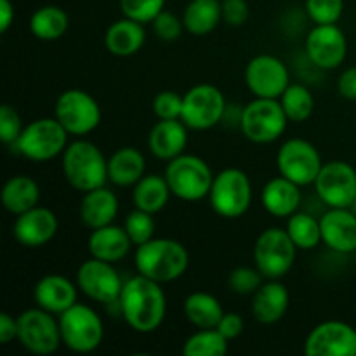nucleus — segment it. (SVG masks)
I'll return each instance as SVG.
<instances>
[{"mask_svg":"<svg viewBox=\"0 0 356 356\" xmlns=\"http://www.w3.org/2000/svg\"><path fill=\"white\" fill-rule=\"evenodd\" d=\"M117 305L125 323L138 334L155 332L167 315V296L162 284L139 273L124 282Z\"/></svg>","mask_w":356,"mask_h":356,"instance_id":"obj_1","label":"nucleus"},{"mask_svg":"<svg viewBox=\"0 0 356 356\" xmlns=\"http://www.w3.org/2000/svg\"><path fill=\"white\" fill-rule=\"evenodd\" d=\"M136 270L159 284H170L186 273L190 254L181 242L174 238H155L138 247L134 256Z\"/></svg>","mask_w":356,"mask_h":356,"instance_id":"obj_2","label":"nucleus"},{"mask_svg":"<svg viewBox=\"0 0 356 356\" xmlns=\"http://www.w3.org/2000/svg\"><path fill=\"white\" fill-rule=\"evenodd\" d=\"M61 169L73 190L86 193L106 184L108 159L92 141L76 138L61 155Z\"/></svg>","mask_w":356,"mask_h":356,"instance_id":"obj_3","label":"nucleus"},{"mask_svg":"<svg viewBox=\"0 0 356 356\" xmlns=\"http://www.w3.org/2000/svg\"><path fill=\"white\" fill-rule=\"evenodd\" d=\"M209 204L212 211L225 219H238L252 205V183L247 172L236 167H226L214 174Z\"/></svg>","mask_w":356,"mask_h":356,"instance_id":"obj_4","label":"nucleus"},{"mask_svg":"<svg viewBox=\"0 0 356 356\" xmlns=\"http://www.w3.org/2000/svg\"><path fill=\"white\" fill-rule=\"evenodd\" d=\"M163 176L174 197L184 202H200L207 198L214 181L209 163L200 156L188 153L167 162Z\"/></svg>","mask_w":356,"mask_h":356,"instance_id":"obj_5","label":"nucleus"},{"mask_svg":"<svg viewBox=\"0 0 356 356\" xmlns=\"http://www.w3.org/2000/svg\"><path fill=\"white\" fill-rule=\"evenodd\" d=\"M289 118L278 99L254 97L242 108L240 131L256 145H270L280 139L287 129Z\"/></svg>","mask_w":356,"mask_h":356,"instance_id":"obj_6","label":"nucleus"},{"mask_svg":"<svg viewBox=\"0 0 356 356\" xmlns=\"http://www.w3.org/2000/svg\"><path fill=\"white\" fill-rule=\"evenodd\" d=\"M58 322L63 344L75 353H92L103 343V320L90 306L75 302L58 316Z\"/></svg>","mask_w":356,"mask_h":356,"instance_id":"obj_7","label":"nucleus"},{"mask_svg":"<svg viewBox=\"0 0 356 356\" xmlns=\"http://www.w3.org/2000/svg\"><path fill=\"white\" fill-rule=\"evenodd\" d=\"M68 138L70 134L56 117L37 118L23 129L14 148L24 159L42 163L63 155L68 146Z\"/></svg>","mask_w":356,"mask_h":356,"instance_id":"obj_8","label":"nucleus"},{"mask_svg":"<svg viewBox=\"0 0 356 356\" xmlns=\"http://www.w3.org/2000/svg\"><path fill=\"white\" fill-rule=\"evenodd\" d=\"M298 247L284 228H268L254 243V266L266 280H280L294 266Z\"/></svg>","mask_w":356,"mask_h":356,"instance_id":"obj_9","label":"nucleus"},{"mask_svg":"<svg viewBox=\"0 0 356 356\" xmlns=\"http://www.w3.org/2000/svg\"><path fill=\"white\" fill-rule=\"evenodd\" d=\"M54 117L73 138H86L101 124V108L87 90H63L54 104Z\"/></svg>","mask_w":356,"mask_h":356,"instance_id":"obj_10","label":"nucleus"},{"mask_svg":"<svg viewBox=\"0 0 356 356\" xmlns=\"http://www.w3.org/2000/svg\"><path fill=\"white\" fill-rule=\"evenodd\" d=\"M17 343L31 355H52L63 344L58 316L45 309H24L17 315Z\"/></svg>","mask_w":356,"mask_h":356,"instance_id":"obj_11","label":"nucleus"},{"mask_svg":"<svg viewBox=\"0 0 356 356\" xmlns=\"http://www.w3.org/2000/svg\"><path fill=\"white\" fill-rule=\"evenodd\" d=\"M228 104L221 89L212 83H197L183 94L181 120L193 131H209L225 118Z\"/></svg>","mask_w":356,"mask_h":356,"instance_id":"obj_12","label":"nucleus"},{"mask_svg":"<svg viewBox=\"0 0 356 356\" xmlns=\"http://www.w3.org/2000/svg\"><path fill=\"white\" fill-rule=\"evenodd\" d=\"M323 162L313 143L302 138L287 139L277 152V169L280 176L294 181L299 186L315 183Z\"/></svg>","mask_w":356,"mask_h":356,"instance_id":"obj_13","label":"nucleus"},{"mask_svg":"<svg viewBox=\"0 0 356 356\" xmlns=\"http://www.w3.org/2000/svg\"><path fill=\"white\" fill-rule=\"evenodd\" d=\"M76 285L83 296L99 305L108 306L118 302L124 289V280L115 270L113 263L90 257L83 261L76 270Z\"/></svg>","mask_w":356,"mask_h":356,"instance_id":"obj_14","label":"nucleus"},{"mask_svg":"<svg viewBox=\"0 0 356 356\" xmlns=\"http://www.w3.org/2000/svg\"><path fill=\"white\" fill-rule=\"evenodd\" d=\"M316 195L329 209H350L356 197V170L344 160L323 163L315 183Z\"/></svg>","mask_w":356,"mask_h":356,"instance_id":"obj_15","label":"nucleus"},{"mask_svg":"<svg viewBox=\"0 0 356 356\" xmlns=\"http://www.w3.org/2000/svg\"><path fill=\"white\" fill-rule=\"evenodd\" d=\"M243 80L254 97L266 99H280L285 89L291 86L287 65L273 54L254 56L247 63Z\"/></svg>","mask_w":356,"mask_h":356,"instance_id":"obj_16","label":"nucleus"},{"mask_svg":"<svg viewBox=\"0 0 356 356\" xmlns=\"http://www.w3.org/2000/svg\"><path fill=\"white\" fill-rule=\"evenodd\" d=\"M308 356H356V329L341 320H327L313 327L305 341Z\"/></svg>","mask_w":356,"mask_h":356,"instance_id":"obj_17","label":"nucleus"},{"mask_svg":"<svg viewBox=\"0 0 356 356\" xmlns=\"http://www.w3.org/2000/svg\"><path fill=\"white\" fill-rule=\"evenodd\" d=\"M306 54L320 70H336L348 54V40L337 24H315L306 37Z\"/></svg>","mask_w":356,"mask_h":356,"instance_id":"obj_18","label":"nucleus"},{"mask_svg":"<svg viewBox=\"0 0 356 356\" xmlns=\"http://www.w3.org/2000/svg\"><path fill=\"white\" fill-rule=\"evenodd\" d=\"M59 228L58 216L47 207L30 209L23 214L16 216L13 225V235L19 245L26 249H38L51 242Z\"/></svg>","mask_w":356,"mask_h":356,"instance_id":"obj_19","label":"nucleus"},{"mask_svg":"<svg viewBox=\"0 0 356 356\" xmlns=\"http://www.w3.org/2000/svg\"><path fill=\"white\" fill-rule=\"evenodd\" d=\"M79 285L59 273L44 275L33 287L35 306L59 316L76 302Z\"/></svg>","mask_w":356,"mask_h":356,"instance_id":"obj_20","label":"nucleus"},{"mask_svg":"<svg viewBox=\"0 0 356 356\" xmlns=\"http://www.w3.org/2000/svg\"><path fill=\"white\" fill-rule=\"evenodd\" d=\"M322 242L337 254L356 252V214L351 209H329L320 218Z\"/></svg>","mask_w":356,"mask_h":356,"instance_id":"obj_21","label":"nucleus"},{"mask_svg":"<svg viewBox=\"0 0 356 356\" xmlns=\"http://www.w3.org/2000/svg\"><path fill=\"white\" fill-rule=\"evenodd\" d=\"M289 305H291L289 289L280 280H266L252 294L250 312L257 322L263 325H271L284 318Z\"/></svg>","mask_w":356,"mask_h":356,"instance_id":"obj_22","label":"nucleus"},{"mask_svg":"<svg viewBox=\"0 0 356 356\" xmlns=\"http://www.w3.org/2000/svg\"><path fill=\"white\" fill-rule=\"evenodd\" d=\"M188 145V127L181 118L159 120L148 134V149L155 159L170 162L183 155Z\"/></svg>","mask_w":356,"mask_h":356,"instance_id":"obj_23","label":"nucleus"},{"mask_svg":"<svg viewBox=\"0 0 356 356\" xmlns=\"http://www.w3.org/2000/svg\"><path fill=\"white\" fill-rule=\"evenodd\" d=\"M134 243L129 238L124 226L108 225L103 228L90 229V235L87 238V250L90 257L106 261V263H120Z\"/></svg>","mask_w":356,"mask_h":356,"instance_id":"obj_24","label":"nucleus"},{"mask_svg":"<svg viewBox=\"0 0 356 356\" xmlns=\"http://www.w3.org/2000/svg\"><path fill=\"white\" fill-rule=\"evenodd\" d=\"M82 195L79 216L83 226L89 229H97L113 225L118 216V198L113 191L108 190L106 186H101Z\"/></svg>","mask_w":356,"mask_h":356,"instance_id":"obj_25","label":"nucleus"},{"mask_svg":"<svg viewBox=\"0 0 356 356\" xmlns=\"http://www.w3.org/2000/svg\"><path fill=\"white\" fill-rule=\"evenodd\" d=\"M301 186L284 176H277L264 184L261 204L275 218H291L301 205Z\"/></svg>","mask_w":356,"mask_h":356,"instance_id":"obj_26","label":"nucleus"},{"mask_svg":"<svg viewBox=\"0 0 356 356\" xmlns=\"http://www.w3.org/2000/svg\"><path fill=\"white\" fill-rule=\"evenodd\" d=\"M145 42V24L125 16L111 23L104 33V47L111 56H117V58H131L138 54Z\"/></svg>","mask_w":356,"mask_h":356,"instance_id":"obj_27","label":"nucleus"},{"mask_svg":"<svg viewBox=\"0 0 356 356\" xmlns=\"http://www.w3.org/2000/svg\"><path fill=\"white\" fill-rule=\"evenodd\" d=\"M146 170L145 155L134 146H124L108 159V181L115 186H134Z\"/></svg>","mask_w":356,"mask_h":356,"instance_id":"obj_28","label":"nucleus"},{"mask_svg":"<svg viewBox=\"0 0 356 356\" xmlns=\"http://www.w3.org/2000/svg\"><path fill=\"white\" fill-rule=\"evenodd\" d=\"M169 184L165 176L160 174H145L138 183L132 186V204L136 209L149 212L155 216L156 212L163 211L170 200Z\"/></svg>","mask_w":356,"mask_h":356,"instance_id":"obj_29","label":"nucleus"},{"mask_svg":"<svg viewBox=\"0 0 356 356\" xmlns=\"http://www.w3.org/2000/svg\"><path fill=\"white\" fill-rule=\"evenodd\" d=\"M38 200H40V188H38L37 181L31 179L30 176L17 174L3 184L2 205L10 214H23V212L37 207Z\"/></svg>","mask_w":356,"mask_h":356,"instance_id":"obj_30","label":"nucleus"},{"mask_svg":"<svg viewBox=\"0 0 356 356\" xmlns=\"http://www.w3.org/2000/svg\"><path fill=\"white\" fill-rule=\"evenodd\" d=\"M222 21L221 0H191L183 13L184 30L195 37L214 31Z\"/></svg>","mask_w":356,"mask_h":356,"instance_id":"obj_31","label":"nucleus"},{"mask_svg":"<svg viewBox=\"0 0 356 356\" xmlns=\"http://www.w3.org/2000/svg\"><path fill=\"white\" fill-rule=\"evenodd\" d=\"M183 309L188 322L197 329H216L219 320L225 315L219 299L204 291L191 292L184 299Z\"/></svg>","mask_w":356,"mask_h":356,"instance_id":"obj_32","label":"nucleus"},{"mask_svg":"<svg viewBox=\"0 0 356 356\" xmlns=\"http://www.w3.org/2000/svg\"><path fill=\"white\" fill-rule=\"evenodd\" d=\"M70 17L58 6L38 7L30 17V31L42 42H54L68 31Z\"/></svg>","mask_w":356,"mask_h":356,"instance_id":"obj_33","label":"nucleus"},{"mask_svg":"<svg viewBox=\"0 0 356 356\" xmlns=\"http://www.w3.org/2000/svg\"><path fill=\"white\" fill-rule=\"evenodd\" d=\"M289 236L292 238L298 250H313L322 242V228H320V219L306 214V212H294L291 218H287Z\"/></svg>","mask_w":356,"mask_h":356,"instance_id":"obj_34","label":"nucleus"},{"mask_svg":"<svg viewBox=\"0 0 356 356\" xmlns=\"http://www.w3.org/2000/svg\"><path fill=\"white\" fill-rule=\"evenodd\" d=\"M278 101H280L289 122H296V124L308 120L315 110V97H313L312 90L302 83L291 82V86L285 89Z\"/></svg>","mask_w":356,"mask_h":356,"instance_id":"obj_35","label":"nucleus"},{"mask_svg":"<svg viewBox=\"0 0 356 356\" xmlns=\"http://www.w3.org/2000/svg\"><path fill=\"white\" fill-rule=\"evenodd\" d=\"M229 341L218 329H198L183 346L184 356H225Z\"/></svg>","mask_w":356,"mask_h":356,"instance_id":"obj_36","label":"nucleus"},{"mask_svg":"<svg viewBox=\"0 0 356 356\" xmlns=\"http://www.w3.org/2000/svg\"><path fill=\"white\" fill-rule=\"evenodd\" d=\"M124 228L131 242L136 247H139L155 236V219H153V214H149V212L134 207V211L129 212V216L125 218Z\"/></svg>","mask_w":356,"mask_h":356,"instance_id":"obj_37","label":"nucleus"},{"mask_svg":"<svg viewBox=\"0 0 356 356\" xmlns=\"http://www.w3.org/2000/svg\"><path fill=\"white\" fill-rule=\"evenodd\" d=\"M118 2L125 17L148 24L153 23V19L165 9L167 0H118Z\"/></svg>","mask_w":356,"mask_h":356,"instance_id":"obj_38","label":"nucleus"},{"mask_svg":"<svg viewBox=\"0 0 356 356\" xmlns=\"http://www.w3.org/2000/svg\"><path fill=\"white\" fill-rule=\"evenodd\" d=\"M264 280L266 278L256 266H238L229 273L228 287L229 291L238 296H252L263 285Z\"/></svg>","mask_w":356,"mask_h":356,"instance_id":"obj_39","label":"nucleus"},{"mask_svg":"<svg viewBox=\"0 0 356 356\" xmlns=\"http://www.w3.org/2000/svg\"><path fill=\"white\" fill-rule=\"evenodd\" d=\"M343 10L344 0H306V13L315 24H336Z\"/></svg>","mask_w":356,"mask_h":356,"instance_id":"obj_40","label":"nucleus"},{"mask_svg":"<svg viewBox=\"0 0 356 356\" xmlns=\"http://www.w3.org/2000/svg\"><path fill=\"white\" fill-rule=\"evenodd\" d=\"M152 110L159 120H176L183 111V96L176 90H162L153 97Z\"/></svg>","mask_w":356,"mask_h":356,"instance_id":"obj_41","label":"nucleus"},{"mask_svg":"<svg viewBox=\"0 0 356 356\" xmlns=\"http://www.w3.org/2000/svg\"><path fill=\"white\" fill-rule=\"evenodd\" d=\"M23 129V120L16 108L10 104H2L0 108V139L3 145H16Z\"/></svg>","mask_w":356,"mask_h":356,"instance_id":"obj_42","label":"nucleus"},{"mask_svg":"<svg viewBox=\"0 0 356 356\" xmlns=\"http://www.w3.org/2000/svg\"><path fill=\"white\" fill-rule=\"evenodd\" d=\"M153 31L162 42H176L183 35L184 23L170 10L163 9L159 16L153 19Z\"/></svg>","mask_w":356,"mask_h":356,"instance_id":"obj_43","label":"nucleus"},{"mask_svg":"<svg viewBox=\"0 0 356 356\" xmlns=\"http://www.w3.org/2000/svg\"><path fill=\"white\" fill-rule=\"evenodd\" d=\"M222 21L228 26H243L250 16L247 0H221Z\"/></svg>","mask_w":356,"mask_h":356,"instance_id":"obj_44","label":"nucleus"},{"mask_svg":"<svg viewBox=\"0 0 356 356\" xmlns=\"http://www.w3.org/2000/svg\"><path fill=\"white\" fill-rule=\"evenodd\" d=\"M216 329H218L219 332L226 337V339L233 341V339H236V337L242 336L243 329H245V322H243L242 315L229 312V313H225V315H222V318L219 320V323Z\"/></svg>","mask_w":356,"mask_h":356,"instance_id":"obj_45","label":"nucleus"},{"mask_svg":"<svg viewBox=\"0 0 356 356\" xmlns=\"http://www.w3.org/2000/svg\"><path fill=\"white\" fill-rule=\"evenodd\" d=\"M337 90L344 99L356 101V66L344 70L337 79Z\"/></svg>","mask_w":356,"mask_h":356,"instance_id":"obj_46","label":"nucleus"},{"mask_svg":"<svg viewBox=\"0 0 356 356\" xmlns=\"http://www.w3.org/2000/svg\"><path fill=\"white\" fill-rule=\"evenodd\" d=\"M14 339H17V316L14 318L9 313H2L0 315V343L9 344Z\"/></svg>","mask_w":356,"mask_h":356,"instance_id":"obj_47","label":"nucleus"},{"mask_svg":"<svg viewBox=\"0 0 356 356\" xmlns=\"http://www.w3.org/2000/svg\"><path fill=\"white\" fill-rule=\"evenodd\" d=\"M16 17V10H14V3L10 0H0V33H7L14 23Z\"/></svg>","mask_w":356,"mask_h":356,"instance_id":"obj_48","label":"nucleus"},{"mask_svg":"<svg viewBox=\"0 0 356 356\" xmlns=\"http://www.w3.org/2000/svg\"><path fill=\"white\" fill-rule=\"evenodd\" d=\"M351 211H353L355 212V214H356V197H355V200H353V204H351Z\"/></svg>","mask_w":356,"mask_h":356,"instance_id":"obj_49","label":"nucleus"}]
</instances>
